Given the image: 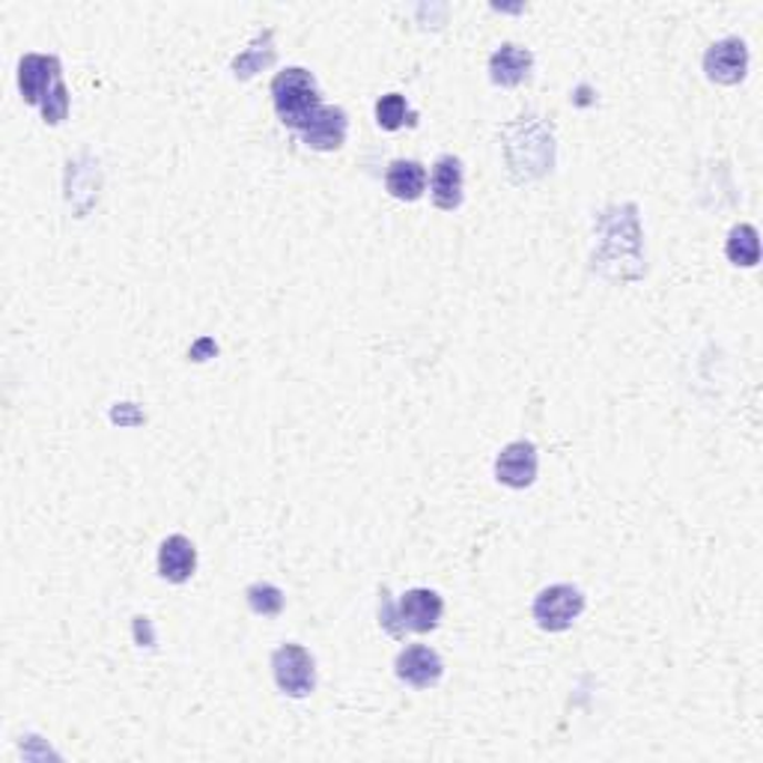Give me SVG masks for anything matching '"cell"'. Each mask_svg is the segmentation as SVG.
Instances as JSON below:
<instances>
[{
  "label": "cell",
  "mask_w": 763,
  "mask_h": 763,
  "mask_svg": "<svg viewBox=\"0 0 763 763\" xmlns=\"http://www.w3.org/2000/svg\"><path fill=\"white\" fill-rule=\"evenodd\" d=\"M271 102H275L280 123L299 128V132H305L310 126V120L322 111L317 81H313L308 69L301 66H292L275 75V81H271Z\"/></svg>",
  "instance_id": "cell-1"
},
{
  "label": "cell",
  "mask_w": 763,
  "mask_h": 763,
  "mask_svg": "<svg viewBox=\"0 0 763 763\" xmlns=\"http://www.w3.org/2000/svg\"><path fill=\"white\" fill-rule=\"evenodd\" d=\"M442 611H445V602H442V597H439L435 590L415 588L409 590V594H403L400 606H396V615L391 609H385V620H382V623L391 629V623L400 620V627H396L400 636H403V632H430V629L439 627Z\"/></svg>",
  "instance_id": "cell-2"
},
{
  "label": "cell",
  "mask_w": 763,
  "mask_h": 763,
  "mask_svg": "<svg viewBox=\"0 0 763 763\" xmlns=\"http://www.w3.org/2000/svg\"><path fill=\"white\" fill-rule=\"evenodd\" d=\"M585 611V597L573 585H551L534 599V620L546 632H564Z\"/></svg>",
  "instance_id": "cell-3"
},
{
  "label": "cell",
  "mask_w": 763,
  "mask_h": 763,
  "mask_svg": "<svg viewBox=\"0 0 763 763\" xmlns=\"http://www.w3.org/2000/svg\"><path fill=\"white\" fill-rule=\"evenodd\" d=\"M271 671H275V683L280 692L290 698H308L317 687V668L313 659L299 645H283L271 653Z\"/></svg>",
  "instance_id": "cell-4"
},
{
  "label": "cell",
  "mask_w": 763,
  "mask_h": 763,
  "mask_svg": "<svg viewBox=\"0 0 763 763\" xmlns=\"http://www.w3.org/2000/svg\"><path fill=\"white\" fill-rule=\"evenodd\" d=\"M704 72L715 84H725V87L740 84L749 72V49H745L743 39L728 37L710 45V51L704 54Z\"/></svg>",
  "instance_id": "cell-5"
},
{
  "label": "cell",
  "mask_w": 763,
  "mask_h": 763,
  "mask_svg": "<svg viewBox=\"0 0 763 763\" xmlns=\"http://www.w3.org/2000/svg\"><path fill=\"white\" fill-rule=\"evenodd\" d=\"M60 78V60L51 54H24L19 63V90L28 105H42Z\"/></svg>",
  "instance_id": "cell-6"
},
{
  "label": "cell",
  "mask_w": 763,
  "mask_h": 763,
  "mask_svg": "<svg viewBox=\"0 0 763 763\" xmlns=\"http://www.w3.org/2000/svg\"><path fill=\"white\" fill-rule=\"evenodd\" d=\"M495 477L511 489H525L537 477V447L532 442H513L495 460Z\"/></svg>",
  "instance_id": "cell-7"
},
{
  "label": "cell",
  "mask_w": 763,
  "mask_h": 763,
  "mask_svg": "<svg viewBox=\"0 0 763 763\" xmlns=\"http://www.w3.org/2000/svg\"><path fill=\"white\" fill-rule=\"evenodd\" d=\"M394 668H396V677L415 689L435 687V683L442 680V671H445L442 657H439L435 650L424 648V645H412V648L403 650V653L396 657Z\"/></svg>",
  "instance_id": "cell-8"
},
{
  "label": "cell",
  "mask_w": 763,
  "mask_h": 763,
  "mask_svg": "<svg viewBox=\"0 0 763 763\" xmlns=\"http://www.w3.org/2000/svg\"><path fill=\"white\" fill-rule=\"evenodd\" d=\"M347 132H349L347 111H343V107H322V111L310 120V126L301 132V137H305V144H308L310 149L331 153V149L343 146Z\"/></svg>",
  "instance_id": "cell-9"
},
{
  "label": "cell",
  "mask_w": 763,
  "mask_h": 763,
  "mask_svg": "<svg viewBox=\"0 0 763 763\" xmlns=\"http://www.w3.org/2000/svg\"><path fill=\"white\" fill-rule=\"evenodd\" d=\"M194 567H197V549H194V543L188 537L174 534V537H167L162 543V549H158V573H162V579L174 581V585L188 581L194 576Z\"/></svg>",
  "instance_id": "cell-10"
},
{
  "label": "cell",
  "mask_w": 763,
  "mask_h": 763,
  "mask_svg": "<svg viewBox=\"0 0 763 763\" xmlns=\"http://www.w3.org/2000/svg\"><path fill=\"white\" fill-rule=\"evenodd\" d=\"M433 204L454 213L463 204V165L456 155H442L433 167Z\"/></svg>",
  "instance_id": "cell-11"
},
{
  "label": "cell",
  "mask_w": 763,
  "mask_h": 763,
  "mask_svg": "<svg viewBox=\"0 0 763 763\" xmlns=\"http://www.w3.org/2000/svg\"><path fill=\"white\" fill-rule=\"evenodd\" d=\"M534 54L522 45H502L489 60V78L498 87H516L532 75Z\"/></svg>",
  "instance_id": "cell-12"
},
{
  "label": "cell",
  "mask_w": 763,
  "mask_h": 763,
  "mask_svg": "<svg viewBox=\"0 0 763 763\" xmlns=\"http://www.w3.org/2000/svg\"><path fill=\"white\" fill-rule=\"evenodd\" d=\"M385 188L391 197H396V200H406V204H412V200H417L426 188L424 165L406 162V158L391 162V167H388V174H385Z\"/></svg>",
  "instance_id": "cell-13"
},
{
  "label": "cell",
  "mask_w": 763,
  "mask_h": 763,
  "mask_svg": "<svg viewBox=\"0 0 763 763\" xmlns=\"http://www.w3.org/2000/svg\"><path fill=\"white\" fill-rule=\"evenodd\" d=\"M725 254L734 266H743V269L757 266V260H761V243H757V230H754L752 224H740V227L728 233Z\"/></svg>",
  "instance_id": "cell-14"
},
{
  "label": "cell",
  "mask_w": 763,
  "mask_h": 763,
  "mask_svg": "<svg viewBox=\"0 0 763 763\" xmlns=\"http://www.w3.org/2000/svg\"><path fill=\"white\" fill-rule=\"evenodd\" d=\"M406 120H415V114L409 111L406 99L400 96V93H388V96H382L377 102V123L385 132H396V128L403 126Z\"/></svg>",
  "instance_id": "cell-15"
},
{
  "label": "cell",
  "mask_w": 763,
  "mask_h": 763,
  "mask_svg": "<svg viewBox=\"0 0 763 763\" xmlns=\"http://www.w3.org/2000/svg\"><path fill=\"white\" fill-rule=\"evenodd\" d=\"M245 597H248V606H251L257 615H266V618H271V615H278V611L283 609V594H280L275 585H269V581H257V585H251Z\"/></svg>",
  "instance_id": "cell-16"
},
{
  "label": "cell",
  "mask_w": 763,
  "mask_h": 763,
  "mask_svg": "<svg viewBox=\"0 0 763 763\" xmlns=\"http://www.w3.org/2000/svg\"><path fill=\"white\" fill-rule=\"evenodd\" d=\"M39 111H42V116H45V123H51V126H58V123H63V120H66V114H69V93H66V84H63V81H58L49 96L42 99V105H39Z\"/></svg>",
  "instance_id": "cell-17"
},
{
  "label": "cell",
  "mask_w": 763,
  "mask_h": 763,
  "mask_svg": "<svg viewBox=\"0 0 763 763\" xmlns=\"http://www.w3.org/2000/svg\"><path fill=\"white\" fill-rule=\"evenodd\" d=\"M257 49H260V39L254 42L251 49H245L243 54H239V58L233 60V72H236V75H239V78H251L254 72H260L262 66H269L271 60H275V49L266 51V54H260V51H257Z\"/></svg>",
  "instance_id": "cell-18"
}]
</instances>
